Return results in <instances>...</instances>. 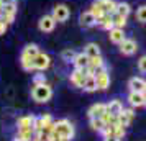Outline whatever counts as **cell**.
<instances>
[{"label":"cell","instance_id":"cell-33","mask_svg":"<svg viewBox=\"0 0 146 141\" xmlns=\"http://www.w3.org/2000/svg\"><path fill=\"white\" fill-rule=\"evenodd\" d=\"M36 84H46V79H44V77H43L41 74L35 75V79H33V85H36Z\"/></svg>","mask_w":146,"mask_h":141},{"label":"cell","instance_id":"cell-19","mask_svg":"<svg viewBox=\"0 0 146 141\" xmlns=\"http://www.w3.org/2000/svg\"><path fill=\"white\" fill-rule=\"evenodd\" d=\"M35 136V128H23L18 130V133L15 136V141H31Z\"/></svg>","mask_w":146,"mask_h":141},{"label":"cell","instance_id":"cell-3","mask_svg":"<svg viewBox=\"0 0 146 141\" xmlns=\"http://www.w3.org/2000/svg\"><path fill=\"white\" fill-rule=\"evenodd\" d=\"M53 18L56 20V23H64V21L69 20V17H71V10L67 5L64 3H58L56 7L53 8Z\"/></svg>","mask_w":146,"mask_h":141},{"label":"cell","instance_id":"cell-30","mask_svg":"<svg viewBox=\"0 0 146 141\" xmlns=\"http://www.w3.org/2000/svg\"><path fill=\"white\" fill-rule=\"evenodd\" d=\"M74 56H76V53H74V49H71V48H67V49H64L61 53V58H62V61H66V62H72Z\"/></svg>","mask_w":146,"mask_h":141},{"label":"cell","instance_id":"cell-22","mask_svg":"<svg viewBox=\"0 0 146 141\" xmlns=\"http://www.w3.org/2000/svg\"><path fill=\"white\" fill-rule=\"evenodd\" d=\"M40 53V48L36 46V44H27V46L23 48V51H21V56H25V58H31L35 59L36 58V54Z\"/></svg>","mask_w":146,"mask_h":141},{"label":"cell","instance_id":"cell-31","mask_svg":"<svg viewBox=\"0 0 146 141\" xmlns=\"http://www.w3.org/2000/svg\"><path fill=\"white\" fill-rule=\"evenodd\" d=\"M136 20L141 21V23H146V5H141L136 10Z\"/></svg>","mask_w":146,"mask_h":141},{"label":"cell","instance_id":"cell-5","mask_svg":"<svg viewBox=\"0 0 146 141\" xmlns=\"http://www.w3.org/2000/svg\"><path fill=\"white\" fill-rule=\"evenodd\" d=\"M15 17H17V3H7V5H3L2 12H0L2 21H5L7 25H10V23H13Z\"/></svg>","mask_w":146,"mask_h":141},{"label":"cell","instance_id":"cell-14","mask_svg":"<svg viewBox=\"0 0 146 141\" xmlns=\"http://www.w3.org/2000/svg\"><path fill=\"white\" fill-rule=\"evenodd\" d=\"M107 112V103H94L92 107L89 108V118H102L104 113Z\"/></svg>","mask_w":146,"mask_h":141},{"label":"cell","instance_id":"cell-7","mask_svg":"<svg viewBox=\"0 0 146 141\" xmlns=\"http://www.w3.org/2000/svg\"><path fill=\"white\" fill-rule=\"evenodd\" d=\"M118 46H120V53L123 54V56H131V54H135L138 51V44L131 38H125Z\"/></svg>","mask_w":146,"mask_h":141},{"label":"cell","instance_id":"cell-27","mask_svg":"<svg viewBox=\"0 0 146 141\" xmlns=\"http://www.w3.org/2000/svg\"><path fill=\"white\" fill-rule=\"evenodd\" d=\"M112 21H113V25H115L117 28H125L126 26V18L121 17V15H118V13L112 15Z\"/></svg>","mask_w":146,"mask_h":141},{"label":"cell","instance_id":"cell-29","mask_svg":"<svg viewBox=\"0 0 146 141\" xmlns=\"http://www.w3.org/2000/svg\"><path fill=\"white\" fill-rule=\"evenodd\" d=\"M90 126H92V130H95V131L100 133V131L105 128V123H104L102 118H90Z\"/></svg>","mask_w":146,"mask_h":141},{"label":"cell","instance_id":"cell-32","mask_svg":"<svg viewBox=\"0 0 146 141\" xmlns=\"http://www.w3.org/2000/svg\"><path fill=\"white\" fill-rule=\"evenodd\" d=\"M138 69H139V72L146 74V56H141L138 59Z\"/></svg>","mask_w":146,"mask_h":141},{"label":"cell","instance_id":"cell-18","mask_svg":"<svg viewBox=\"0 0 146 141\" xmlns=\"http://www.w3.org/2000/svg\"><path fill=\"white\" fill-rule=\"evenodd\" d=\"M35 118L33 115H25V117H20L17 120V128L18 130H23V128H35Z\"/></svg>","mask_w":146,"mask_h":141},{"label":"cell","instance_id":"cell-37","mask_svg":"<svg viewBox=\"0 0 146 141\" xmlns=\"http://www.w3.org/2000/svg\"><path fill=\"white\" fill-rule=\"evenodd\" d=\"M145 107H146V92H145Z\"/></svg>","mask_w":146,"mask_h":141},{"label":"cell","instance_id":"cell-11","mask_svg":"<svg viewBox=\"0 0 146 141\" xmlns=\"http://www.w3.org/2000/svg\"><path fill=\"white\" fill-rule=\"evenodd\" d=\"M79 23H80V26L90 28V26H94V25H97V18L92 15L90 10H86V12H82V13L79 15Z\"/></svg>","mask_w":146,"mask_h":141},{"label":"cell","instance_id":"cell-16","mask_svg":"<svg viewBox=\"0 0 146 141\" xmlns=\"http://www.w3.org/2000/svg\"><path fill=\"white\" fill-rule=\"evenodd\" d=\"M107 112L112 115V117L117 118V117L123 112V103H121L120 100H117V99H115V100H110L108 103H107Z\"/></svg>","mask_w":146,"mask_h":141},{"label":"cell","instance_id":"cell-38","mask_svg":"<svg viewBox=\"0 0 146 141\" xmlns=\"http://www.w3.org/2000/svg\"><path fill=\"white\" fill-rule=\"evenodd\" d=\"M145 92H146V87H145Z\"/></svg>","mask_w":146,"mask_h":141},{"label":"cell","instance_id":"cell-21","mask_svg":"<svg viewBox=\"0 0 146 141\" xmlns=\"http://www.w3.org/2000/svg\"><path fill=\"white\" fill-rule=\"evenodd\" d=\"M100 3V7L104 8V12L108 15H113L117 12V2L115 0H97Z\"/></svg>","mask_w":146,"mask_h":141},{"label":"cell","instance_id":"cell-35","mask_svg":"<svg viewBox=\"0 0 146 141\" xmlns=\"http://www.w3.org/2000/svg\"><path fill=\"white\" fill-rule=\"evenodd\" d=\"M104 141H121V140L115 138V136H107V138H104Z\"/></svg>","mask_w":146,"mask_h":141},{"label":"cell","instance_id":"cell-36","mask_svg":"<svg viewBox=\"0 0 146 141\" xmlns=\"http://www.w3.org/2000/svg\"><path fill=\"white\" fill-rule=\"evenodd\" d=\"M2 3L3 5H7V3H17V0H2Z\"/></svg>","mask_w":146,"mask_h":141},{"label":"cell","instance_id":"cell-28","mask_svg":"<svg viewBox=\"0 0 146 141\" xmlns=\"http://www.w3.org/2000/svg\"><path fill=\"white\" fill-rule=\"evenodd\" d=\"M89 10L92 12V15H94V17H95V18H100L102 15L105 13V12H104V8L100 7V3H99V2H97V0H95V2H94L92 5H90V8H89Z\"/></svg>","mask_w":146,"mask_h":141},{"label":"cell","instance_id":"cell-34","mask_svg":"<svg viewBox=\"0 0 146 141\" xmlns=\"http://www.w3.org/2000/svg\"><path fill=\"white\" fill-rule=\"evenodd\" d=\"M7 28H8V25L5 23V21H0V34L5 33V31H7Z\"/></svg>","mask_w":146,"mask_h":141},{"label":"cell","instance_id":"cell-2","mask_svg":"<svg viewBox=\"0 0 146 141\" xmlns=\"http://www.w3.org/2000/svg\"><path fill=\"white\" fill-rule=\"evenodd\" d=\"M54 133L61 140H72L74 138V126L69 120H58L54 121Z\"/></svg>","mask_w":146,"mask_h":141},{"label":"cell","instance_id":"cell-1","mask_svg":"<svg viewBox=\"0 0 146 141\" xmlns=\"http://www.w3.org/2000/svg\"><path fill=\"white\" fill-rule=\"evenodd\" d=\"M31 97H33L35 102L38 103H46V102L51 100L53 97V89L49 87L48 84H36L31 89Z\"/></svg>","mask_w":146,"mask_h":141},{"label":"cell","instance_id":"cell-9","mask_svg":"<svg viewBox=\"0 0 146 141\" xmlns=\"http://www.w3.org/2000/svg\"><path fill=\"white\" fill-rule=\"evenodd\" d=\"M35 71H46L48 67L51 66V58L48 56L46 53H38L36 58H35Z\"/></svg>","mask_w":146,"mask_h":141},{"label":"cell","instance_id":"cell-20","mask_svg":"<svg viewBox=\"0 0 146 141\" xmlns=\"http://www.w3.org/2000/svg\"><path fill=\"white\" fill-rule=\"evenodd\" d=\"M97 25H99L100 28H104V30H112L115 25H113V21H112V15H108V13H104L100 18H97Z\"/></svg>","mask_w":146,"mask_h":141},{"label":"cell","instance_id":"cell-26","mask_svg":"<svg viewBox=\"0 0 146 141\" xmlns=\"http://www.w3.org/2000/svg\"><path fill=\"white\" fill-rule=\"evenodd\" d=\"M35 59H31V58H25V56H20V64L21 67L25 69V71H28V72H31V71H35Z\"/></svg>","mask_w":146,"mask_h":141},{"label":"cell","instance_id":"cell-15","mask_svg":"<svg viewBox=\"0 0 146 141\" xmlns=\"http://www.w3.org/2000/svg\"><path fill=\"white\" fill-rule=\"evenodd\" d=\"M128 102L131 107H143L145 105V92H130L128 94Z\"/></svg>","mask_w":146,"mask_h":141},{"label":"cell","instance_id":"cell-17","mask_svg":"<svg viewBox=\"0 0 146 141\" xmlns=\"http://www.w3.org/2000/svg\"><path fill=\"white\" fill-rule=\"evenodd\" d=\"M89 61H90V58H89L86 53H79V54L74 56L72 64H74L76 69H86V67L89 66Z\"/></svg>","mask_w":146,"mask_h":141},{"label":"cell","instance_id":"cell-8","mask_svg":"<svg viewBox=\"0 0 146 141\" xmlns=\"http://www.w3.org/2000/svg\"><path fill=\"white\" fill-rule=\"evenodd\" d=\"M54 26H56V20L53 18V15H44L38 21V28L43 33H51L54 30Z\"/></svg>","mask_w":146,"mask_h":141},{"label":"cell","instance_id":"cell-25","mask_svg":"<svg viewBox=\"0 0 146 141\" xmlns=\"http://www.w3.org/2000/svg\"><path fill=\"white\" fill-rule=\"evenodd\" d=\"M84 90L86 92H95L97 90V81H95V75H87L86 82H84Z\"/></svg>","mask_w":146,"mask_h":141},{"label":"cell","instance_id":"cell-4","mask_svg":"<svg viewBox=\"0 0 146 141\" xmlns=\"http://www.w3.org/2000/svg\"><path fill=\"white\" fill-rule=\"evenodd\" d=\"M95 81H97V89L99 90H107L110 87V74L107 67H102L95 72Z\"/></svg>","mask_w":146,"mask_h":141},{"label":"cell","instance_id":"cell-12","mask_svg":"<svg viewBox=\"0 0 146 141\" xmlns=\"http://www.w3.org/2000/svg\"><path fill=\"white\" fill-rule=\"evenodd\" d=\"M145 87H146V81L143 77H131L128 81L130 92H145Z\"/></svg>","mask_w":146,"mask_h":141},{"label":"cell","instance_id":"cell-10","mask_svg":"<svg viewBox=\"0 0 146 141\" xmlns=\"http://www.w3.org/2000/svg\"><path fill=\"white\" fill-rule=\"evenodd\" d=\"M133 118H135V113H133L131 108H123V112L117 117V123H118L120 126L126 128L133 121Z\"/></svg>","mask_w":146,"mask_h":141},{"label":"cell","instance_id":"cell-23","mask_svg":"<svg viewBox=\"0 0 146 141\" xmlns=\"http://www.w3.org/2000/svg\"><path fill=\"white\" fill-rule=\"evenodd\" d=\"M115 13H118V15H121V17L128 18V15L131 13L130 3H126V2H117V12H115Z\"/></svg>","mask_w":146,"mask_h":141},{"label":"cell","instance_id":"cell-6","mask_svg":"<svg viewBox=\"0 0 146 141\" xmlns=\"http://www.w3.org/2000/svg\"><path fill=\"white\" fill-rule=\"evenodd\" d=\"M86 77H87V67L86 69H74L72 72H71L69 81H71V84H72L74 87L82 89L84 87V82H86Z\"/></svg>","mask_w":146,"mask_h":141},{"label":"cell","instance_id":"cell-13","mask_svg":"<svg viewBox=\"0 0 146 141\" xmlns=\"http://www.w3.org/2000/svg\"><path fill=\"white\" fill-rule=\"evenodd\" d=\"M108 38H110V41H112L113 44H120V43L126 38V34H125V31H123V28L113 26L112 30H108Z\"/></svg>","mask_w":146,"mask_h":141},{"label":"cell","instance_id":"cell-24","mask_svg":"<svg viewBox=\"0 0 146 141\" xmlns=\"http://www.w3.org/2000/svg\"><path fill=\"white\" fill-rule=\"evenodd\" d=\"M84 53L89 56V58H95V56H100V48L97 43H89V44H86V48H84Z\"/></svg>","mask_w":146,"mask_h":141}]
</instances>
